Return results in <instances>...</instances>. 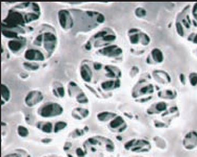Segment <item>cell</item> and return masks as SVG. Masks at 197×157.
I'll return each instance as SVG.
<instances>
[{"label": "cell", "instance_id": "cell-1", "mask_svg": "<svg viewBox=\"0 0 197 157\" xmlns=\"http://www.w3.org/2000/svg\"><path fill=\"white\" fill-rule=\"evenodd\" d=\"M63 111V108L59 104L49 102L41 106L38 110V113L41 117L49 118L59 116Z\"/></svg>", "mask_w": 197, "mask_h": 157}, {"label": "cell", "instance_id": "cell-2", "mask_svg": "<svg viewBox=\"0 0 197 157\" xmlns=\"http://www.w3.org/2000/svg\"><path fill=\"white\" fill-rule=\"evenodd\" d=\"M125 149L136 153L148 152L151 149L150 142L145 139H132L124 144Z\"/></svg>", "mask_w": 197, "mask_h": 157}, {"label": "cell", "instance_id": "cell-3", "mask_svg": "<svg viewBox=\"0 0 197 157\" xmlns=\"http://www.w3.org/2000/svg\"><path fill=\"white\" fill-rule=\"evenodd\" d=\"M58 17L59 24L64 30H70L74 26V21L68 11L60 10L58 12Z\"/></svg>", "mask_w": 197, "mask_h": 157}, {"label": "cell", "instance_id": "cell-4", "mask_svg": "<svg viewBox=\"0 0 197 157\" xmlns=\"http://www.w3.org/2000/svg\"><path fill=\"white\" fill-rule=\"evenodd\" d=\"M182 145L187 150H193L197 147V132L191 130L183 138Z\"/></svg>", "mask_w": 197, "mask_h": 157}, {"label": "cell", "instance_id": "cell-5", "mask_svg": "<svg viewBox=\"0 0 197 157\" xmlns=\"http://www.w3.org/2000/svg\"><path fill=\"white\" fill-rule=\"evenodd\" d=\"M43 43L44 47L47 51L50 54L53 53L56 47L57 39L56 36L52 32H47L44 33Z\"/></svg>", "mask_w": 197, "mask_h": 157}, {"label": "cell", "instance_id": "cell-6", "mask_svg": "<svg viewBox=\"0 0 197 157\" xmlns=\"http://www.w3.org/2000/svg\"><path fill=\"white\" fill-rule=\"evenodd\" d=\"M43 99V95L40 91H32L27 94L25 99L26 104L33 107L41 103Z\"/></svg>", "mask_w": 197, "mask_h": 157}, {"label": "cell", "instance_id": "cell-7", "mask_svg": "<svg viewBox=\"0 0 197 157\" xmlns=\"http://www.w3.org/2000/svg\"><path fill=\"white\" fill-rule=\"evenodd\" d=\"M26 44V39L24 38L20 37L9 41L8 43V47L12 52L17 53L24 47Z\"/></svg>", "mask_w": 197, "mask_h": 157}, {"label": "cell", "instance_id": "cell-8", "mask_svg": "<svg viewBox=\"0 0 197 157\" xmlns=\"http://www.w3.org/2000/svg\"><path fill=\"white\" fill-rule=\"evenodd\" d=\"M109 127L113 129H117V131L122 133L127 128V124L125 123L124 120L121 116H116L109 124Z\"/></svg>", "mask_w": 197, "mask_h": 157}, {"label": "cell", "instance_id": "cell-9", "mask_svg": "<svg viewBox=\"0 0 197 157\" xmlns=\"http://www.w3.org/2000/svg\"><path fill=\"white\" fill-rule=\"evenodd\" d=\"M25 58L29 61H43L44 56L40 50L34 49H28L24 55Z\"/></svg>", "mask_w": 197, "mask_h": 157}, {"label": "cell", "instance_id": "cell-10", "mask_svg": "<svg viewBox=\"0 0 197 157\" xmlns=\"http://www.w3.org/2000/svg\"><path fill=\"white\" fill-rule=\"evenodd\" d=\"M99 52L108 57H116L122 54V50L116 45L109 46L108 47L105 48L100 50Z\"/></svg>", "mask_w": 197, "mask_h": 157}, {"label": "cell", "instance_id": "cell-11", "mask_svg": "<svg viewBox=\"0 0 197 157\" xmlns=\"http://www.w3.org/2000/svg\"><path fill=\"white\" fill-rule=\"evenodd\" d=\"M81 76L82 79L86 82H90L92 77V72L86 64H83L81 67Z\"/></svg>", "mask_w": 197, "mask_h": 157}, {"label": "cell", "instance_id": "cell-12", "mask_svg": "<svg viewBox=\"0 0 197 157\" xmlns=\"http://www.w3.org/2000/svg\"><path fill=\"white\" fill-rule=\"evenodd\" d=\"M120 82L118 80H110L103 82L101 84V87L105 90H111L116 88H118L120 86Z\"/></svg>", "mask_w": 197, "mask_h": 157}, {"label": "cell", "instance_id": "cell-13", "mask_svg": "<svg viewBox=\"0 0 197 157\" xmlns=\"http://www.w3.org/2000/svg\"><path fill=\"white\" fill-rule=\"evenodd\" d=\"M116 114L113 112H102L99 113L98 116V119L101 122H107L112 118L115 117Z\"/></svg>", "mask_w": 197, "mask_h": 157}, {"label": "cell", "instance_id": "cell-14", "mask_svg": "<svg viewBox=\"0 0 197 157\" xmlns=\"http://www.w3.org/2000/svg\"><path fill=\"white\" fill-rule=\"evenodd\" d=\"M37 127L45 133H50L54 130L53 124L51 122H48L43 123H38L37 124Z\"/></svg>", "mask_w": 197, "mask_h": 157}, {"label": "cell", "instance_id": "cell-15", "mask_svg": "<svg viewBox=\"0 0 197 157\" xmlns=\"http://www.w3.org/2000/svg\"><path fill=\"white\" fill-rule=\"evenodd\" d=\"M2 98L4 101H8L11 98V92L10 89L5 84H2Z\"/></svg>", "mask_w": 197, "mask_h": 157}, {"label": "cell", "instance_id": "cell-16", "mask_svg": "<svg viewBox=\"0 0 197 157\" xmlns=\"http://www.w3.org/2000/svg\"><path fill=\"white\" fill-rule=\"evenodd\" d=\"M53 92L54 94L58 97L62 98L65 95V90L64 87L61 85H58L57 87H55L53 90Z\"/></svg>", "mask_w": 197, "mask_h": 157}, {"label": "cell", "instance_id": "cell-17", "mask_svg": "<svg viewBox=\"0 0 197 157\" xmlns=\"http://www.w3.org/2000/svg\"><path fill=\"white\" fill-rule=\"evenodd\" d=\"M67 123L65 122H63V121L57 122L56 123V124H55L53 131L55 133H58L65 129L67 127Z\"/></svg>", "mask_w": 197, "mask_h": 157}, {"label": "cell", "instance_id": "cell-18", "mask_svg": "<svg viewBox=\"0 0 197 157\" xmlns=\"http://www.w3.org/2000/svg\"><path fill=\"white\" fill-rule=\"evenodd\" d=\"M17 132L18 135L22 137H25L29 134V131L28 129L25 127L22 126H19L18 127Z\"/></svg>", "mask_w": 197, "mask_h": 157}, {"label": "cell", "instance_id": "cell-19", "mask_svg": "<svg viewBox=\"0 0 197 157\" xmlns=\"http://www.w3.org/2000/svg\"><path fill=\"white\" fill-rule=\"evenodd\" d=\"M23 66L26 69L29 71H36L40 68L38 64L34 62H24Z\"/></svg>", "mask_w": 197, "mask_h": 157}, {"label": "cell", "instance_id": "cell-20", "mask_svg": "<svg viewBox=\"0 0 197 157\" xmlns=\"http://www.w3.org/2000/svg\"><path fill=\"white\" fill-rule=\"evenodd\" d=\"M73 112H74L78 114H80V115H81L82 119L86 117L89 114V111L88 110H87L86 109H83V108H80L75 109Z\"/></svg>", "mask_w": 197, "mask_h": 157}, {"label": "cell", "instance_id": "cell-21", "mask_svg": "<svg viewBox=\"0 0 197 157\" xmlns=\"http://www.w3.org/2000/svg\"><path fill=\"white\" fill-rule=\"evenodd\" d=\"M76 100L78 102L81 103V104H85L88 103V99L87 98L85 94L82 92V91L78 94V95L76 97Z\"/></svg>", "mask_w": 197, "mask_h": 157}, {"label": "cell", "instance_id": "cell-22", "mask_svg": "<svg viewBox=\"0 0 197 157\" xmlns=\"http://www.w3.org/2000/svg\"><path fill=\"white\" fill-rule=\"evenodd\" d=\"M190 81L191 84L195 86L197 85V73H191L190 75Z\"/></svg>", "mask_w": 197, "mask_h": 157}, {"label": "cell", "instance_id": "cell-23", "mask_svg": "<svg viewBox=\"0 0 197 157\" xmlns=\"http://www.w3.org/2000/svg\"><path fill=\"white\" fill-rule=\"evenodd\" d=\"M43 34H39L38 36L36 37V38L34 40V44L36 46H41L43 41Z\"/></svg>", "mask_w": 197, "mask_h": 157}, {"label": "cell", "instance_id": "cell-24", "mask_svg": "<svg viewBox=\"0 0 197 157\" xmlns=\"http://www.w3.org/2000/svg\"><path fill=\"white\" fill-rule=\"evenodd\" d=\"M176 29H177V31L178 34H179L181 36H184V29H183L182 26L181 25L180 23L177 22V24H176Z\"/></svg>", "mask_w": 197, "mask_h": 157}, {"label": "cell", "instance_id": "cell-25", "mask_svg": "<svg viewBox=\"0 0 197 157\" xmlns=\"http://www.w3.org/2000/svg\"><path fill=\"white\" fill-rule=\"evenodd\" d=\"M76 153L79 157H84L85 154V153L81 148H78V149H77L76 150Z\"/></svg>", "mask_w": 197, "mask_h": 157}, {"label": "cell", "instance_id": "cell-26", "mask_svg": "<svg viewBox=\"0 0 197 157\" xmlns=\"http://www.w3.org/2000/svg\"><path fill=\"white\" fill-rule=\"evenodd\" d=\"M4 157H22L21 155L18 153H12L10 154H8Z\"/></svg>", "mask_w": 197, "mask_h": 157}, {"label": "cell", "instance_id": "cell-27", "mask_svg": "<svg viewBox=\"0 0 197 157\" xmlns=\"http://www.w3.org/2000/svg\"><path fill=\"white\" fill-rule=\"evenodd\" d=\"M88 141L91 144H93V145H96L98 143V141L95 139V138H90L88 139Z\"/></svg>", "mask_w": 197, "mask_h": 157}, {"label": "cell", "instance_id": "cell-28", "mask_svg": "<svg viewBox=\"0 0 197 157\" xmlns=\"http://www.w3.org/2000/svg\"><path fill=\"white\" fill-rule=\"evenodd\" d=\"M94 69H96V70H98V69L101 68V64L99 63H95V64L94 66Z\"/></svg>", "mask_w": 197, "mask_h": 157}, {"label": "cell", "instance_id": "cell-29", "mask_svg": "<svg viewBox=\"0 0 197 157\" xmlns=\"http://www.w3.org/2000/svg\"><path fill=\"white\" fill-rule=\"evenodd\" d=\"M52 140V139H51V138H44V139L42 140V142L45 143V144H48V143L51 142Z\"/></svg>", "mask_w": 197, "mask_h": 157}, {"label": "cell", "instance_id": "cell-30", "mask_svg": "<svg viewBox=\"0 0 197 157\" xmlns=\"http://www.w3.org/2000/svg\"><path fill=\"white\" fill-rule=\"evenodd\" d=\"M180 80L181 81V82L183 83V84H185V76L184 74H182L180 75Z\"/></svg>", "mask_w": 197, "mask_h": 157}, {"label": "cell", "instance_id": "cell-31", "mask_svg": "<svg viewBox=\"0 0 197 157\" xmlns=\"http://www.w3.org/2000/svg\"><path fill=\"white\" fill-rule=\"evenodd\" d=\"M85 48L86 49H87L88 50H89L91 49V44L89 43V42H88L85 44Z\"/></svg>", "mask_w": 197, "mask_h": 157}, {"label": "cell", "instance_id": "cell-32", "mask_svg": "<svg viewBox=\"0 0 197 157\" xmlns=\"http://www.w3.org/2000/svg\"><path fill=\"white\" fill-rule=\"evenodd\" d=\"M193 41L194 43L197 44V34L194 37V38H193Z\"/></svg>", "mask_w": 197, "mask_h": 157}, {"label": "cell", "instance_id": "cell-33", "mask_svg": "<svg viewBox=\"0 0 197 157\" xmlns=\"http://www.w3.org/2000/svg\"><path fill=\"white\" fill-rule=\"evenodd\" d=\"M68 157H74V156H72V155H70V154H68Z\"/></svg>", "mask_w": 197, "mask_h": 157}, {"label": "cell", "instance_id": "cell-34", "mask_svg": "<svg viewBox=\"0 0 197 157\" xmlns=\"http://www.w3.org/2000/svg\"><path fill=\"white\" fill-rule=\"evenodd\" d=\"M27 157H31L30 155H28V156H27Z\"/></svg>", "mask_w": 197, "mask_h": 157}]
</instances>
